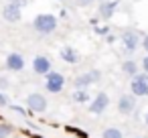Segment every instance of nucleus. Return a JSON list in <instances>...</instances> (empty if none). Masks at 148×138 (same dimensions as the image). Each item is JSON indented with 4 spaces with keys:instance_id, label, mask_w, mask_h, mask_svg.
<instances>
[{
    "instance_id": "obj_1",
    "label": "nucleus",
    "mask_w": 148,
    "mask_h": 138,
    "mask_svg": "<svg viewBox=\"0 0 148 138\" xmlns=\"http://www.w3.org/2000/svg\"><path fill=\"white\" fill-rule=\"evenodd\" d=\"M33 29L39 33V35H51L55 29H57V19L49 12H43V14H37L35 21H33Z\"/></svg>"
},
{
    "instance_id": "obj_2",
    "label": "nucleus",
    "mask_w": 148,
    "mask_h": 138,
    "mask_svg": "<svg viewBox=\"0 0 148 138\" xmlns=\"http://www.w3.org/2000/svg\"><path fill=\"white\" fill-rule=\"evenodd\" d=\"M130 91L134 97H144L148 95V73H136L130 83Z\"/></svg>"
},
{
    "instance_id": "obj_3",
    "label": "nucleus",
    "mask_w": 148,
    "mask_h": 138,
    "mask_svg": "<svg viewBox=\"0 0 148 138\" xmlns=\"http://www.w3.org/2000/svg\"><path fill=\"white\" fill-rule=\"evenodd\" d=\"M45 77H47V81H45L47 91H51V93H59V91H63V87H65V77H63L61 73H57V71H49V73H45Z\"/></svg>"
},
{
    "instance_id": "obj_4",
    "label": "nucleus",
    "mask_w": 148,
    "mask_h": 138,
    "mask_svg": "<svg viewBox=\"0 0 148 138\" xmlns=\"http://www.w3.org/2000/svg\"><path fill=\"white\" fill-rule=\"evenodd\" d=\"M108 106H110V95L106 93V91H99L91 102H89V114H93V116H99V114H103L106 110H108Z\"/></svg>"
},
{
    "instance_id": "obj_5",
    "label": "nucleus",
    "mask_w": 148,
    "mask_h": 138,
    "mask_svg": "<svg viewBox=\"0 0 148 138\" xmlns=\"http://www.w3.org/2000/svg\"><path fill=\"white\" fill-rule=\"evenodd\" d=\"M99 77H101V73H99L97 69H91V71L79 73V75L73 79V83H75V87H87V89H89V85H93V83L99 81Z\"/></svg>"
},
{
    "instance_id": "obj_6",
    "label": "nucleus",
    "mask_w": 148,
    "mask_h": 138,
    "mask_svg": "<svg viewBox=\"0 0 148 138\" xmlns=\"http://www.w3.org/2000/svg\"><path fill=\"white\" fill-rule=\"evenodd\" d=\"M27 106L31 108V112H35V114H43V112L47 110V97H45L43 93H39V91L29 93V97H27Z\"/></svg>"
},
{
    "instance_id": "obj_7",
    "label": "nucleus",
    "mask_w": 148,
    "mask_h": 138,
    "mask_svg": "<svg viewBox=\"0 0 148 138\" xmlns=\"http://www.w3.org/2000/svg\"><path fill=\"white\" fill-rule=\"evenodd\" d=\"M23 16V6H18L14 0H10V2L2 8V19L8 21V23H18Z\"/></svg>"
},
{
    "instance_id": "obj_8",
    "label": "nucleus",
    "mask_w": 148,
    "mask_h": 138,
    "mask_svg": "<svg viewBox=\"0 0 148 138\" xmlns=\"http://www.w3.org/2000/svg\"><path fill=\"white\" fill-rule=\"evenodd\" d=\"M134 110H136V97H134L132 93L120 95V100H118V112H120L122 116H130Z\"/></svg>"
},
{
    "instance_id": "obj_9",
    "label": "nucleus",
    "mask_w": 148,
    "mask_h": 138,
    "mask_svg": "<svg viewBox=\"0 0 148 138\" xmlns=\"http://www.w3.org/2000/svg\"><path fill=\"white\" fill-rule=\"evenodd\" d=\"M140 35L136 33V31H132V29H128V31H124L122 33V43H124V47H126V51H136L138 47H140Z\"/></svg>"
},
{
    "instance_id": "obj_10",
    "label": "nucleus",
    "mask_w": 148,
    "mask_h": 138,
    "mask_svg": "<svg viewBox=\"0 0 148 138\" xmlns=\"http://www.w3.org/2000/svg\"><path fill=\"white\" fill-rule=\"evenodd\" d=\"M33 71H35L37 75L49 73V71H51V59L45 57V55H37V57L33 59Z\"/></svg>"
},
{
    "instance_id": "obj_11",
    "label": "nucleus",
    "mask_w": 148,
    "mask_h": 138,
    "mask_svg": "<svg viewBox=\"0 0 148 138\" xmlns=\"http://www.w3.org/2000/svg\"><path fill=\"white\" fill-rule=\"evenodd\" d=\"M6 69L8 71H23L25 69V57L21 53H8V57H6Z\"/></svg>"
},
{
    "instance_id": "obj_12",
    "label": "nucleus",
    "mask_w": 148,
    "mask_h": 138,
    "mask_svg": "<svg viewBox=\"0 0 148 138\" xmlns=\"http://www.w3.org/2000/svg\"><path fill=\"white\" fill-rule=\"evenodd\" d=\"M61 59H63L65 63H69V65H77V63L81 61V55H79V51L73 49V47H63V49H61Z\"/></svg>"
},
{
    "instance_id": "obj_13",
    "label": "nucleus",
    "mask_w": 148,
    "mask_h": 138,
    "mask_svg": "<svg viewBox=\"0 0 148 138\" xmlns=\"http://www.w3.org/2000/svg\"><path fill=\"white\" fill-rule=\"evenodd\" d=\"M116 8H118V2H116V0L103 2V4H99V16H101L103 21L112 19V16H114V12H116Z\"/></svg>"
},
{
    "instance_id": "obj_14",
    "label": "nucleus",
    "mask_w": 148,
    "mask_h": 138,
    "mask_svg": "<svg viewBox=\"0 0 148 138\" xmlns=\"http://www.w3.org/2000/svg\"><path fill=\"white\" fill-rule=\"evenodd\" d=\"M71 100H73V102H77V104H87V102L91 100L89 89H87V87H77V89L71 93Z\"/></svg>"
},
{
    "instance_id": "obj_15",
    "label": "nucleus",
    "mask_w": 148,
    "mask_h": 138,
    "mask_svg": "<svg viewBox=\"0 0 148 138\" xmlns=\"http://www.w3.org/2000/svg\"><path fill=\"white\" fill-rule=\"evenodd\" d=\"M122 71H124L126 75H132V77H134V75L138 73V65H136V61H134V59H126V61L122 63Z\"/></svg>"
},
{
    "instance_id": "obj_16",
    "label": "nucleus",
    "mask_w": 148,
    "mask_h": 138,
    "mask_svg": "<svg viewBox=\"0 0 148 138\" xmlns=\"http://www.w3.org/2000/svg\"><path fill=\"white\" fill-rule=\"evenodd\" d=\"M101 138H124V134L120 128H106L101 132Z\"/></svg>"
},
{
    "instance_id": "obj_17",
    "label": "nucleus",
    "mask_w": 148,
    "mask_h": 138,
    "mask_svg": "<svg viewBox=\"0 0 148 138\" xmlns=\"http://www.w3.org/2000/svg\"><path fill=\"white\" fill-rule=\"evenodd\" d=\"M10 132H12V126H8V124H0V138H6Z\"/></svg>"
},
{
    "instance_id": "obj_18",
    "label": "nucleus",
    "mask_w": 148,
    "mask_h": 138,
    "mask_svg": "<svg viewBox=\"0 0 148 138\" xmlns=\"http://www.w3.org/2000/svg\"><path fill=\"white\" fill-rule=\"evenodd\" d=\"M8 85H10V81L6 77H0V89H8Z\"/></svg>"
},
{
    "instance_id": "obj_19",
    "label": "nucleus",
    "mask_w": 148,
    "mask_h": 138,
    "mask_svg": "<svg viewBox=\"0 0 148 138\" xmlns=\"http://www.w3.org/2000/svg\"><path fill=\"white\" fill-rule=\"evenodd\" d=\"M6 104H8V97H6L2 91H0V106H6Z\"/></svg>"
},
{
    "instance_id": "obj_20",
    "label": "nucleus",
    "mask_w": 148,
    "mask_h": 138,
    "mask_svg": "<svg viewBox=\"0 0 148 138\" xmlns=\"http://www.w3.org/2000/svg\"><path fill=\"white\" fill-rule=\"evenodd\" d=\"M140 45H142V47H144V51L148 53V35H146V37H144L142 41H140Z\"/></svg>"
},
{
    "instance_id": "obj_21",
    "label": "nucleus",
    "mask_w": 148,
    "mask_h": 138,
    "mask_svg": "<svg viewBox=\"0 0 148 138\" xmlns=\"http://www.w3.org/2000/svg\"><path fill=\"white\" fill-rule=\"evenodd\" d=\"M142 67H144V73H148V55L142 59Z\"/></svg>"
},
{
    "instance_id": "obj_22",
    "label": "nucleus",
    "mask_w": 148,
    "mask_h": 138,
    "mask_svg": "<svg viewBox=\"0 0 148 138\" xmlns=\"http://www.w3.org/2000/svg\"><path fill=\"white\" fill-rule=\"evenodd\" d=\"M77 2H79V4H83V6H87V4H93L95 0H77Z\"/></svg>"
},
{
    "instance_id": "obj_23",
    "label": "nucleus",
    "mask_w": 148,
    "mask_h": 138,
    "mask_svg": "<svg viewBox=\"0 0 148 138\" xmlns=\"http://www.w3.org/2000/svg\"><path fill=\"white\" fill-rule=\"evenodd\" d=\"M12 110H14V112H18V114H23V116H25V110H23V108H21V106H12Z\"/></svg>"
},
{
    "instance_id": "obj_24",
    "label": "nucleus",
    "mask_w": 148,
    "mask_h": 138,
    "mask_svg": "<svg viewBox=\"0 0 148 138\" xmlns=\"http://www.w3.org/2000/svg\"><path fill=\"white\" fill-rule=\"evenodd\" d=\"M144 124L148 126V112H146V116H144Z\"/></svg>"
}]
</instances>
